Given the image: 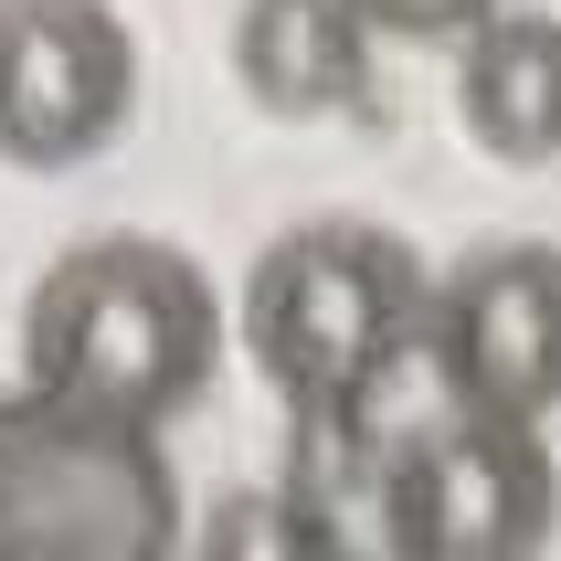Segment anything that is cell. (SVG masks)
Wrapping results in <instances>:
<instances>
[{
    "label": "cell",
    "mask_w": 561,
    "mask_h": 561,
    "mask_svg": "<svg viewBox=\"0 0 561 561\" xmlns=\"http://www.w3.org/2000/svg\"><path fill=\"white\" fill-rule=\"evenodd\" d=\"M138 117V32L117 0H0V159L75 170Z\"/></svg>",
    "instance_id": "obj_5"
},
{
    "label": "cell",
    "mask_w": 561,
    "mask_h": 561,
    "mask_svg": "<svg viewBox=\"0 0 561 561\" xmlns=\"http://www.w3.org/2000/svg\"><path fill=\"white\" fill-rule=\"evenodd\" d=\"M424 297H435V276L403 233L329 213L254 254L233 329H244V360L276 381V403L318 424V413H350V392L424 329Z\"/></svg>",
    "instance_id": "obj_2"
},
{
    "label": "cell",
    "mask_w": 561,
    "mask_h": 561,
    "mask_svg": "<svg viewBox=\"0 0 561 561\" xmlns=\"http://www.w3.org/2000/svg\"><path fill=\"white\" fill-rule=\"evenodd\" d=\"M403 561H540L561 530V467L519 413H435L392 456Z\"/></svg>",
    "instance_id": "obj_4"
},
{
    "label": "cell",
    "mask_w": 561,
    "mask_h": 561,
    "mask_svg": "<svg viewBox=\"0 0 561 561\" xmlns=\"http://www.w3.org/2000/svg\"><path fill=\"white\" fill-rule=\"evenodd\" d=\"M371 43L360 0H244L233 11V75L265 117H340L371 95Z\"/></svg>",
    "instance_id": "obj_7"
},
{
    "label": "cell",
    "mask_w": 561,
    "mask_h": 561,
    "mask_svg": "<svg viewBox=\"0 0 561 561\" xmlns=\"http://www.w3.org/2000/svg\"><path fill=\"white\" fill-rule=\"evenodd\" d=\"M222 360V286L159 233H85L22 308V381L106 424H181Z\"/></svg>",
    "instance_id": "obj_1"
},
{
    "label": "cell",
    "mask_w": 561,
    "mask_h": 561,
    "mask_svg": "<svg viewBox=\"0 0 561 561\" xmlns=\"http://www.w3.org/2000/svg\"><path fill=\"white\" fill-rule=\"evenodd\" d=\"M424 340H435L456 403L551 424L561 413V244L508 233V244L456 254L424 297Z\"/></svg>",
    "instance_id": "obj_6"
},
{
    "label": "cell",
    "mask_w": 561,
    "mask_h": 561,
    "mask_svg": "<svg viewBox=\"0 0 561 561\" xmlns=\"http://www.w3.org/2000/svg\"><path fill=\"white\" fill-rule=\"evenodd\" d=\"M0 561H181V499L149 424L0 392Z\"/></svg>",
    "instance_id": "obj_3"
},
{
    "label": "cell",
    "mask_w": 561,
    "mask_h": 561,
    "mask_svg": "<svg viewBox=\"0 0 561 561\" xmlns=\"http://www.w3.org/2000/svg\"><path fill=\"white\" fill-rule=\"evenodd\" d=\"M181 561H340V551H329L318 499L286 477V488H222V499L191 519Z\"/></svg>",
    "instance_id": "obj_9"
},
{
    "label": "cell",
    "mask_w": 561,
    "mask_h": 561,
    "mask_svg": "<svg viewBox=\"0 0 561 561\" xmlns=\"http://www.w3.org/2000/svg\"><path fill=\"white\" fill-rule=\"evenodd\" d=\"M488 11H499V0H360V22H371L381 43H467Z\"/></svg>",
    "instance_id": "obj_10"
},
{
    "label": "cell",
    "mask_w": 561,
    "mask_h": 561,
    "mask_svg": "<svg viewBox=\"0 0 561 561\" xmlns=\"http://www.w3.org/2000/svg\"><path fill=\"white\" fill-rule=\"evenodd\" d=\"M456 117L488 159L540 170L561 159V22L540 11H488L456 54Z\"/></svg>",
    "instance_id": "obj_8"
}]
</instances>
